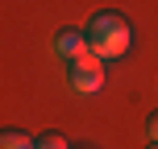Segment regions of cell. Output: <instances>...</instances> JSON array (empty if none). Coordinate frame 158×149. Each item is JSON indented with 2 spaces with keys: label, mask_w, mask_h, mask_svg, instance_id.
Listing matches in <instances>:
<instances>
[{
  "label": "cell",
  "mask_w": 158,
  "mask_h": 149,
  "mask_svg": "<svg viewBox=\"0 0 158 149\" xmlns=\"http://www.w3.org/2000/svg\"><path fill=\"white\" fill-rule=\"evenodd\" d=\"M83 33H87L92 54H100L104 62L125 58L129 50H133V21H129L125 13H117V8H100V13H92L87 25H83Z\"/></svg>",
  "instance_id": "1"
},
{
  "label": "cell",
  "mask_w": 158,
  "mask_h": 149,
  "mask_svg": "<svg viewBox=\"0 0 158 149\" xmlns=\"http://www.w3.org/2000/svg\"><path fill=\"white\" fill-rule=\"evenodd\" d=\"M67 87L75 95H96L104 91V58L100 54H79L75 62H67Z\"/></svg>",
  "instance_id": "2"
},
{
  "label": "cell",
  "mask_w": 158,
  "mask_h": 149,
  "mask_svg": "<svg viewBox=\"0 0 158 149\" xmlns=\"http://www.w3.org/2000/svg\"><path fill=\"white\" fill-rule=\"evenodd\" d=\"M50 50H54V58H63V62H75V58L87 54L92 46H87V33L71 25V29H58L54 37H50Z\"/></svg>",
  "instance_id": "3"
},
{
  "label": "cell",
  "mask_w": 158,
  "mask_h": 149,
  "mask_svg": "<svg viewBox=\"0 0 158 149\" xmlns=\"http://www.w3.org/2000/svg\"><path fill=\"white\" fill-rule=\"evenodd\" d=\"M0 149H38V137L21 133V128H4V137H0Z\"/></svg>",
  "instance_id": "4"
},
{
  "label": "cell",
  "mask_w": 158,
  "mask_h": 149,
  "mask_svg": "<svg viewBox=\"0 0 158 149\" xmlns=\"http://www.w3.org/2000/svg\"><path fill=\"white\" fill-rule=\"evenodd\" d=\"M38 149H71V141H67L63 133H42L38 137Z\"/></svg>",
  "instance_id": "5"
},
{
  "label": "cell",
  "mask_w": 158,
  "mask_h": 149,
  "mask_svg": "<svg viewBox=\"0 0 158 149\" xmlns=\"http://www.w3.org/2000/svg\"><path fill=\"white\" fill-rule=\"evenodd\" d=\"M146 141H158V108L146 116Z\"/></svg>",
  "instance_id": "6"
},
{
  "label": "cell",
  "mask_w": 158,
  "mask_h": 149,
  "mask_svg": "<svg viewBox=\"0 0 158 149\" xmlns=\"http://www.w3.org/2000/svg\"><path fill=\"white\" fill-rule=\"evenodd\" d=\"M146 149H158V141H146Z\"/></svg>",
  "instance_id": "7"
}]
</instances>
